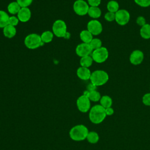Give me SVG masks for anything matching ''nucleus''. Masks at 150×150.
<instances>
[{"label":"nucleus","mask_w":150,"mask_h":150,"mask_svg":"<svg viewBox=\"0 0 150 150\" xmlns=\"http://www.w3.org/2000/svg\"><path fill=\"white\" fill-rule=\"evenodd\" d=\"M80 38L83 43H90L93 39V35L87 29L83 30L80 33Z\"/></svg>","instance_id":"18"},{"label":"nucleus","mask_w":150,"mask_h":150,"mask_svg":"<svg viewBox=\"0 0 150 150\" xmlns=\"http://www.w3.org/2000/svg\"><path fill=\"white\" fill-rule=\"evenodd\" d=\"M130 19V14L129 12L125 9H119L115 13L116 22L121 25L124 26L128 23Z\"/></svg>","instance_id":"9"},{"label":"nucleus","mask_w":150,"mask_h":150,"mask_svg":"<svg viewBox=\"0 0 150 150\" xmlns=\"http://www.w3.org/2000/svg\"><path fill=\"white\" fill-rule=\"evenodd\" d=\"M88 128L83 124H79L72 127L69 131L70 138L74 141H81L86 139L88 133Z\"/></svg>","instance_id":"2"},{"label":"nucleus","mask_w":150,"mask_h":150,"mask_svg":"<svg viewBox=\"0 0 150 150\" xmlns=\"http://www.w3.org/2000/svg\"><path fill=\"white\" fill-rule=\"evenodd\" d=\"M142 103L145 105L150 106V93H146L143 96Z\"/></svg>","instance_id":"32"},{"label":"nucleus","mask_w":150,"mask_h":150,"mask_svg":"<svg viewBox=\"0 0 150 150\" xmlns=\"http://www.w3.org/2000/svg\"><path fill=\"white\" fill-rule=\"evenodd\" d=\"M53 36L54 34L53 33V32L49 30L43 32L40 35L42 41L43 43H48L52 42L53 39Z\"/></svg>","instance_id":"21"},{"label":"nucleus","mask_w":150,"mask_h":150,"mask_svg":"<svg viewBox=\"0 0 150 150\" xmlns=\"http://www.w3.org/2000/svg\"><path fill=\"white\" fill-rule=\"evenodd\" d=\"M100 103L101 106H103L105 108H107L108 107H111V105L112 104V100L110 96L105 95L101 97L100 100Z\"/></svg>","instance_id":"23"},{"label":"nucleus","mask_w":150,"mask_h":150,"mask_svg":"<svg viewBox=\"0 0 150 150\" xmlns=\"http://www.w3.org/2000/svg\"><path fill=\"white\" fill-rule=\"evenodd\" d=\"M77 77L83 80H90L91 72L88 68L80 66L77 70L76 72Z\"/></svg>","instance_id":"14"},{"label":"nucleus","mask_w":150,"mask_h":150,"mask_svg":"<svg viewBox=\"0 0 150 150\" xmlns=\"http://www.w3.org/2000/svg\"><path fill=\"white\" fill-rule=\"evenodd\" d=\"M19 22V20L18 19V17L13 15V16H9L8 24L13 26H16L18 24Z\"/></svg>","instance_id":"31"},{"label":"nucleus","mask_w":150,"mask_h":150,"mask_svg":"<svg viewBox=\"0 0 150 150\" xmlns=\"http://www.w3.org/2000/svg\"><path fill=\"white\" fill-rule=\"evenodd\" d=\"M84 95L86 96L90 101H94V102H97L100 101L101 98V94L100 93L97 91V90H94V91H88L87 90L85 91L84 92Z\"/></svg>","instance_id":"16"},{"label":"nucleus","mask_w":150,"mask_h":150,"mask_svg":"<svg viewBox=\"0 0 150 150\" xmlns=\"http://www.w3.org/2000/svg\"><path fill=\"white\" fill-rule=\"evenodd\" d=\"M93 62V60L92 57L90 55L82 57L80 60V66L82 67H87V68H88L89 67H90L92 65Z\"/></svg>","instance_id":"24"},{"label":"nucleus","mask_w":150,"mask_h":150,"mask_svg":"<svg viewBox=\"0 0 150 150\" xmlns=\"http://www.w3.org/2000/svg\"><path fill=\"white\" fill-rule=\"evenodd\" d=\"M93 49L89 43H81L78 45L76 48V53L80 57L89 56L91 54Z\"/></svg>","instance_id":"11"},{"label":"nucleus","mask_w":150,"mask_h":150,"mask_svg":"<svg viewBox=\"0 0 150 150\" xmlns=\"http://www.w3.org/2000/svg\"><path fill=\"white\" fill-rule=\"evenodd\" d=\"M106 116L105 108L100 104L95 105L90 110L88 117L90 121L93 124H98L101 123L104 120Z\"/></svg>","instance_id":"1"},{"label":"nucleus","mask_w":150,"mask_h":150,"mask_svg":"<svg viewBox=\"0 0 150 150\" xmlns=\"http://www.w3.org/2000/svg\"><path fill=\"white\" fill-rule=\"evenodd\" d=\"M144 58V53L139 50H134L129 56V62L132 64L139 65L140 64Z\"/></svg>","instance_id":"12"},{"label":"nucleus","mask_w":150,"mask_h":150,"mask_svg":"<svg viewBox=\"0 0 150 150\" xmlns=\"http://www.w3.org/2000/svg\"><path fill=\"white\" fill-rule=\"evenodd\" d=\"M104 19L108 22H112L113 21H115V13H113V12H107L104 15Z\"/></svg>","instance_id":"30"},{"label":"nucleus","mask_w":150,"mask_h":150,"mask_svg":"<svg viewBox=\"0 0 150 150\" xmlns=\"http://www.w3.org/2000/svg\"><path fill=\"white\" fill-rule=\"evenodd\" d=\"M9 15L4 11L0 10V28H4L8 25Z\"/></svg>","instance_id":"22"},{"label":"nucleus","mask_w":150,"mask_h":150,"mask_svg":"<svg viewBox=\"0 0 150 150\" xmlns=\"http://www.w3.org/2000/svg\"><path fill=\"white\" fill-rule=\"evenodd\" d=\"M105 114L107 115H111L114 112L113 108L111 107H108V108H105Z\"/></svg>","instance_id":"35"},{"label":"nucleus","mask_w":150,"mask_h":150,"mask_svg":"<svg viewBox=\"0 0 150 150\" xmlns=\"http://www.w3.org/2000/svg\"><path fill=\"white\" fill-rule=\"evenodd\" d=\"M87 29L93 35L97 36L102 32L103 26L101 22L97 19H93L88 22Z\"/></svg>","instance_id":"10"},{"label":"nucleus","mask_w":150,"mask_h":150,"mask_svg":"<svg viewBox=\"0 0 150 150\" xmlns=\"http://www.w3.org/2000/svg\"><path fill=\"white\" fill-rule=\"evenodd\" d=\"M136 23L140 26H144L146 24V19L142 16H139L136 19Z\"/></svg>","instance_id":"33"},{"label":"nucleus","mask_w":150,"mask_h":150,"mask_svg":"<svg viewBox=\"0 0 150 150\" xmlns=\"http://www.w3.org/2000/svg\"><path fill=\"white\" fill-rule=\"evenodd\" d=\"M101 0H87V3L90 6H98Z\"/></svg>","instance_id":"34"},{"label":"nucleus","mask_w":150,"mask_h":150,"mask_svg":"<svg viewBox=\"0 0 150 150\" xmlns=\"http://www.w3.org/2000/svg\"><path fill=\"white\" fill-rule=\"evenodd\" d=\"M17 17L19 21L26 22L29 21L31 18V11L28 7L21 8L17 13Z\"/></svg>","instance_id":"13"},{"label":"nucleus","mask_w":150,"mask_h":150,"mask_svg":"<svg viewBox=\"0 0 150 150\" xmlns=\"http://www.w3.org/2000/svg\"><path fill=\"white\" fill-rule=\"evenodd\" d=\"M109 79L108 73L101 70H97L91 73L90 81L96 86H101L105 84Z\"/></svg>","instance_id":"3"},{"label":"nucleus","mask_w":150,"mask_h":150,"mask_svg":"<svg viewBox=\"0 0 150 150\" xmlns=\"http://www.w3.org/2000/svg\"><path fill=\"white\" fill-rule=\"evenodd\" d=\"M4 35L8 38H12L16 34V29L15 26L8 25L3 28Z\"/></svg>","instance_id":"15"},{"label":"nucleus","mask_w":150,"mask_h":150,"mask_svg":"<svg viewBox=\"0 0 150 150\" xmlns=\"http://www.w3.org/2000/svg\"><path fill=\"white\" fill-rule=\"evenodd\" d=\"M25 46L29 49H36L43 45L40 35L37 33H30L26 36L24 40Z\"/></svg>","instance_id":"4"},{"label":"nucleus","mask_w":150,"mask_h":150,"mask_svg":"<svg viewBox=\"0 0 150 150\" xmlns=\"http://www.w3.org/2000/svg\"><path fill=\"white\" fill-rule=\"evenodd\" d=\"M108 49L105 47H101L97 49L93 50L91 56L94 62L97 63H102L105 62L108 57Z\"/></svg>","instance_id":"5"},{"label":"nucleus","mask_w":150,"mask_h":150,"mask_svg":"<svg viewBox=\"0 0 150 150\" xmlns=\"http://www.w3.org/2000/svg\"><path fill=\"white\" fill-rule=\"evenodd\" d=\"M21 7L18 4L16 1H13L10 2L7 7V10L9 13L12 15H15L18 13L19 10L21 9Z\"/></svg>","instance_id":"19"},{"label":"nucleus","mask_w":150,"mask_h":150,"mask_svg":"<svg viewBox=\"0 0 150 150\" xmlns=\"http://www.w3.org/2000/svg\"><path fill=\"white\" fill-rule=\"evenodd\" d=\"M78 110L81 112H87L91 108V103L89 98L85 95L80 96L76 101Z\"/></svg>","instance_id":"8"},{"label":"nucleus","mask_w":150,"mask_h":150,"mask_svg":"<svg viewBox=\"0 0 150 150\" xmlns=\"http://www.w3.org/2000/svg\"><path fill=\"white\" fill-rule=\"evenodd\" d=\"M33 0H16L18 4L21 8L28 7L32 3Z\"/></svg>","instance_id":"29"},{"label":"nucleus","mask_w":150,"mask_h":150,"mask_svg":"<svg viewBox=\"0 0 150 150\" xmlns=\"http://www.w3.org/2000/svg\"><path fill=\"white\" fill-rule=\"evenodd\" d=\"M89 7L88 3L84 0H76L73 6L74 12L79 16H84L87 14Z\"/></svg>","instance_id":"7"},{"label":"nucleus","mask_w":150,"mask_h":150,"mask_svg":"<svg viewBox=\"0 0 150 150\" xmlns=\"http://www.w3.org/2000/svg\"><path fill=\"white\" fill-rule=\"evenodd\" d=\"M87 14L94 19L100 18L101 15V11L98 6H90Z\"/></svg>","instance_id":"17"},{"label":"nucleus","mask_w":150,"mask_h":150,"mask_svg":"<svg viewBox=\"0 0 150 150\" xmlns=\"http://www.w3.org/2000/svg\"><path fill=\"white\" fill-rule=\"evenodd\" d=\"M96 88H97V86H96L95 85H94L93 84H92L91 83L90 84H89L88 86H87V90L88 91H94V90H96Z\"/></svg>","instance_id":"36"},{"label":"nucleus","mask_w":150,"mask_h":150,"mask_svg":"<svg viewBox=\"0 0 150 150\" xmlns=\"http://www.w3.org/2000/svg\"><path fill=\"white\" fill-rule=\"evenodd\" d=\"M140 35L145 39H150V24L146 23L140 29Z\"/></svg>","instance_id":"20"},{"label":"nucleus","mask_w":150,"mask_h":150,"mask_svg":"<svg viewBox=\"0 0 150 150\" xmlns=\"http://www.w3.org/2000/svg\"><path fill=\"white\" fill-rule=\"evenodd\" d=\"M107 9L108 12L116 13L119 10V4L116 1H110L107 4Z\"/></svg>","instance_id":"25"},{"label":"nucleus","mask_w":150,"mask_h":150,"mask_svg":"<svg viewBox=\"0 0 150 150\" xmlns=\"http://www.w3.org/2000/svg\"><path fill=\"white\" fill-rule=\"evenodd\" d=\"M52 32L57 38L64 37L67 33V26L62 19L55 21L52 26Z\"/></svg>","instance_id":"6"},{"label":"nucleus","mask_w":150,"mask_h":150,"mask_svg":"<svg viewBox=\"0 0 150 150\" xmlns=\"http://www.w3.org/2000/svg\"><path fill=\"white\" fill-rule=\"evenodd\" d=\"M86 139L91 144H96L99 141V135L95 131L88 132Z\"/></svg>","instance_id":"26"},{"label":"nucleus","mask_w":150,"mask_h":150,"mask_svg":"<svg viewBox=\"0 0 150 150\" xmlns=\"http://www.w3.org/2000/svg\"><path fill=\"white\" fill-rule=\"evenodd\" d=\"M89 44L93 50L102 47V42L98 38H93Z\"/></svg>","instance_id":"27"},{"label":"nucleus","mask_w":150,"mask_h":150,"mask_svg":"<svg viewBox=\"0 0 150 150\" xmlns=\"http://www.w3.org/2000/svg\"><path fill=\"white\" fill-rule=\"evenodd\" d=\"M136 4L138 5L146 8L150 6V0H134Z\"/></svg>","instance_id":"28"}]
</instances>
